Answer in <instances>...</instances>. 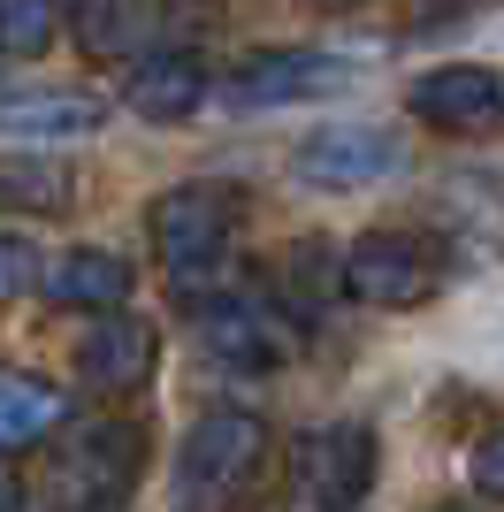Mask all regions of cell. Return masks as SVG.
<instances>
[{
    "label": "cell",
    "instance_id": "1",
    "mask_svg": "<svg viewBox=\"0 0 504 512\" xmlns=\"http://www.w3.org/2000/svg\"><path fill=\"white\" fill-rule=\"evenodd\" d=\"M237 214H245V192L222 184V176H191V184L153 199L146 230H153V253H161V268H168V291H184V299L199 306L207 283H222Z\"/></svg>",
    "mask_w": 504,
    "mask_h": 512
},
{
    "label": "cell",
    "instance_id": "2",
    "mask_svg": "<svg viewBox=\"0 0 504 512\" xmlns=\"http://www.w3.org/2000/svg\"><path fill=\"white\" fill-rule=\"evenodd\" d=\"M146 474V428L138 421H77L54 451V505L62 512H123Z\"/></svg>",
    "mask_w": 504,
    "mask_h": 512
},
{
    "label": "cell",
    "instance_id": "3",
    "mask_svg": "<svg viewBox=\"0 0 504 512\" xmlns=\"http://www.w3.org/2000/svg\"><path fill=\"white\" fill-rule=\"evenodd\" d=\"M260 467H268V421L222 406L184 436V451H176V490H184L191 512H214V505H237Z\"/></svg>",
    "mask_w": 504,
    "mask_h": 512
},
{
    "label": "cell",
    "instance_id": "4",
    "mask_svg": "<svg viewBox=\"0 0 504 512\" xmlns=\"http://www.w3.org/2000/svg\"><path fill=\"white\" fill-rule=\"evenodd\" d=\"M375 428L321 421L291 444V512H359L375 490Z\"/></svg>",
    "mask_w": 504,
    "mask_h": 512
},
{
    "label": "cell",
    "instance_id": "5",
    "mask_svg": "<svg viewBox=\"0 0 504 512\" xmlns=\"http://www.w3.org/2000/svg\"><path fill=\"white\" fill-rule=\"evenodd\" d=\"M405 169V138L390 123H321L298 138V176L314 192H367Z\"/></svg>",
    "mask_w": 504,
    "mask_h": 512
},
{
    "label": "cell",
    "instance_id": "6",
    "mask_svg": "<svg viewBox=\"0 0 504 512\" xmlns=\"http://www.w3.org/2000/svg\"><path fill=\"white\" fill-rule=\"evenodd\" d=\"M436 283H443L436 245H420V237H405V230H375L344 253V291H352L359 306H382V314L420 306Z\"/></svg>",
    "mask_w": 504,
    "mask_h": 512
},
{
    "label": "cell",
    "instance_id": "7",
    "mask_svg": "<svg viewBox=\"0 0 504 512\" xmlns=\"http://www.w3.org/2000/svg\"><path fill=\"white\" fill-rule=\"evenodd\" d=\"M344 85H352V62L314 54V46H275V54H252L222 77V100L237 115H268V107H291V100H329Z\"/></svg>",
    "mask_w": 504,
    "mask_h": 512
},
{
    "label": "cell",
    "instance_id": "8",
    "mask_svg": "<svg viewBox=\"0 0 504 512\" xmlns=\"http://www.w3.org/2000/svg\"><path fill=\"white\" fill-rule=\"evenodd\" d=\"M191 329H199V344H207L222 367H245V375H268V367H283V360L298 352L291 321L275 314V306L245 299V291L199 299V306H191Z\"/></svg>",
    "mask_w": 504,
    "mask_h": 512
},
{
    "label": "cell",
    "instance_id": "9",
    "mask_svg": "<svg viewBox=\"0 0 504 512\" xmlns=\"http://www.w3.org/2000/svg\"><path fill=\"white\" fill-rule=\"evenodd\" d=\"M413 115L451 138H482L504 123V77L489 62H443L413 77Z\"/></svg>",
    "mask_w": 504,
    "mask_h": 512
},
{
    "label": "cell",
    "instance_id": "10",
    "mask_svg": "<svg viewBox=\"0 0 504 512\" xmlns=\"http://www.w3.org/2000/svg\"><path fill=\"white\" fill-rule=\"evenodd\" d=\"M153 367H161V337H153L138 314H100L77 337V375H84V390H100V398L146 390Z\"/></svg>",
    "mask_w": 504,
    "mask_h": 512
},
{
    "label": "cell",
    "instance_id": "11",
    "mask_svg": "<svg viewBox=\"0 0 504 512\" xmlns=\"http://www.w3.org/2000/svg\"><path fill=\"white\" fill-rule=\"evenodd\" d=\"M100 123L107 100H92V92H0V138H23V146L92 138Z\"/></svg>",
    "mask_w": 504,
    "mask_h": 512
},
{
    "label": "cell",
    "instance_id": "12",
    "mask_svg": "<svg viewBox=\"0 0 504 512\" xmlns=\"http://www.w3.org/2000/svg\"><path fill=\"white\" fill-rule=\"evenodd\" d=\"M46 299L54 306H77V314H123L130 299V260L107 253V245H77L46 268Z\"/></svg>",
    "mask_w": 504,
    "mask_h": 512
},
{
    "label": "cell",
    "instance_id": "13",
    "mask_svg": "<svg viewBox=\"0 0 504 512\" xmlns=\"http://www.w3.org/2000/svg\"><path fill=\"white\" fill-rule=\"evenodd\" d=\"M199 100H207V62L199 54H146L123 85V107L146 115V123H184Z\"/></svg>",
    "mask_w": 504,
    "mask_h": 512
},
{
    "label": "cell",
    "instance_id": "14",
    "mask_svg": "<svg viewBox=\"0 0 504 512\" xmlns=\"http://www.w3.org/2000/svg\"><path fill=\"white\" fill-rule=\"evenodd\" d=\"M69 421V398L46 375H23V367H0V459L8 451H31L46 444L54 428Z\"/></svg>",
    "mask_w": 504,
    "mask_h": 512
},
{
    "label": "cell",
    "instance_id": "15",
    "mask_svg": "<svg viewBox=\"0 0 504 512\" xmlns=\"http://www.w3.org/2000/svg\"><path fill=\"white\" fill-rule=\"evenodd\" d=\"M69 169L62 161H0V214H54L69 207Z\"/></svg>",
    "mask_w": 504,
    "mask_h": 512
},
{
    "label": "cell",
    "instance_id": "16",
    "mask_svg": "<svg viewBox=\"0 0 504 512\" xmlns=\"http://www.w3.org/2000/svg\"><path fill=\"white\" fill-rule=\"evenodd\" d=\"M69 8L62 0H0V54H46V46L62 39Z\"/></svg>",
    "mask_w": 504,
    "mask_h": 512
},
{
    "label": "cell",
    "instance_id": "17",
    "mask_svg": "<svg viewBox=\"0 0 504 512\" xmlns=\"http://www.w3.org/2000/svg\"><path fill=\"white\" fill-rule=\"evenodd\" d=\"M23 291H46V260L31 237H0V306L23 299Z\"/></svg>",
    "mask_w": 504,
    "mask_h": 512
},
{
    "label": "cell",
    "instance_id": "18",
    "mask_svg": "<svg viewBox=\"0 0 504 512\" xmlns=\"http://www.w3.org/2000/svg\"><path fill=\"white\" fill-rule=\"evenodd\" d=\"M474 490L489 505H504V428H489L482 444H474Z\"/></svg>",
    "mask_w": 504,
    "mask_h": 512
},
{
    "label": "cell",
    "instance_id": "19",
    "mask_svg": "<svg viewBox=\"0 0 504 512\" xmlns=\"http://www.w3.org/2000/svg\"><path fill=\"white\" fill-rule=\"evenodd\" d=\"M16 505H23V490H16V474L0 467V512H16Z\"/></svg>",
    "mask_w": 504,
    "mask_h": 512
},
{
    "label": "cell",
    "instance_id": "20",
    "mask_svg": "<svg viewBox=\"0 0 504 512\" xmlns=\"http://www.w3.org/2000/svg\"><path fill=\"white\" fill-rule=\"evenodd\" d=\"M314 8H352V0H314Z\"/></svg>",
    "mask_w": 504,
    "mask_h": 512
}]
</instances>
